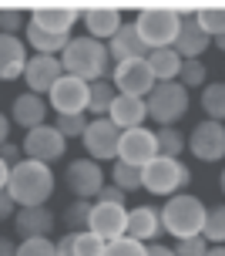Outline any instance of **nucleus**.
I'll use <instances>...</instances> for the list:
<instances>
[{
  "instance_id": "obj_20",
  "label": "nucleus",
  "mask_w": 225,
  "mask_h": 256,
  "mask_svg": "<svg viewBox=\"0 0 225 256\" xmlns=\"http://www.w3.org/2000/svg\"><path fill=\"white\" fill-rule=\"evenodd\" d=\"M165 232L162 226V209L155 206H135L128 209V236L138 240V243H155Z\"/></svg>"
},
{
  "instance_id": "obj_43",
  "label": "nucleus",
  "mask_w": 225,
  "mask_h": 256,
  "mask_svg": "<svg viewBox=\"0 0 225 256\" xmlns=\"http://www.w3.org/2000/svg\"><path fill=\"white\" fill-rule=\"evenodd\" d=\"M17 216V202L10 199V192H0V222H10Z\"/></svg>"
},
{
  "instance_id": "obj_23",
  "label": "nucleus",
  "mask_w": 225,
  "mask_h": 256,
  "mask_svg": "<svg viewBox=\"0 0 225 256\" xmlns=\"http://www.w3.org/2000/svg\"><path fill=\"white\" fill-rule=\"evenodd\" d=\"M81 24L88 27V38L94 40H111L118 30H121V10H114V7H98V10H88V14H81Z\"/></svg>"
},
{
  "instance_id": "obj_26",
  "label": "nucleus",
  "mask_w": 225,
  "mask_h": 256,
  "mask_svg": "<svg viewBox=\"0 0 225 256\" xmlns=\"http://www.w3.org/2000/svg\"><path fill=\"white\" fill-rule=\"evenodd\" d=\"M30 20L50 34H71V27L81 20V14L77 10H61V7H37V10L30 14Z\"/></svg>"
},
{
  "instance_id": "obj_18",
  "label": "nucleus",
  "mask_w": 225,
  "mask_h": 256,
  "mask_svg": "<svg viewBox=\"0 0 225 256\" xmlns=\"http://www.w3.org/2000/svg\"><path fill=\"white\" fill-rule=\"evenodd\" d=\"M50 115V102L47 98H40V94H34V91H24V94H17L10 104V122H17L20 128H40L47 125L44 118Z\"/></svg>"
},
{
  "instance_id": "obj_40",
  "label": "nucleus",
  "mask_w": 225,
  "mask_h": 256,
  "mask_svg": "<svg viewBox=\"0 0 225 256\" xmlns=\"http://www.w3.org/2000/svg\"><path fill=\"white\" fill-rule=\"evenodd\" d=\"M209 240L205 236H188V240H178L172 250H175V256H205L209 253Z\"/></svg>"
},
{
  "instance_id": "obj_44",
  "label": "nucleus",
  "mask_w": 225,
  "mask_h": 256,
  "mask_svg": "<svg viewBox=\"0 0 225 256\" xmlns=\"http://www.w3.org/2000/svg\"><path fill=\"white\" fill-rule=\"evenodd\" d=\"M74 253V232H64L57 240V256H71Z\"/></svg>"
},
{
  "instance_id": "obj_41",
  "label": "nucleus",
  "mask_w": 225,
  "mask_h": 256,
  "mask_svg": "<svg viewBox=\"0 0 225 256\" xmlns=\"http://www.w3.org/2000/svg\"><path fill=\"white\" fill-rule=\"evenodd\" d=\"M0 158L13 168L17 162H24V148H20L17 142H3V145H0Z\"/></svg>"
},
{
  "instance_id": "obj_37",
  "label": "nucleus",
  "mask_w": 225,
  "mask_h": 256,
  "mask_svg": "<svg viewBox=\"0 0 225 256\" xmlns=\"http://www.w3.org/2000/svg\"><path fill=\"white\" fill-rule=\"evenodd\" d=\"M104 256H148V243H138L131 236H121V240L108 243Z\"/></svg>"
},
{
  "instance_id": "obj_16",
  "label": "nucleus",
  "mask_w": 225,
  "mask_h": 256,
  "mask_svg": "<svg viewBox=\"0 0 225 256\" xmlns=\"http://www.w3.org/2000/svg\"><path fill=\"white\" fill-rule=\"evenodd\" d=\"M212 38L202 30L199 24V10H182V30H178V40H175V51L185 58V61H199L202 54L209 51Z\"/></svg>"
},
{
  "instance_id": "obj_10",
  "label": "nucleus",
  "mask_w": 225,
  "mask_h": 256,
  "mask_svg": "<svg viewBox=\"0 0 225 256\" xmlns=\"http://www.w3.org/2000/svg\"><path fill=\"white\" fill-rule=\"evenodd\" d=\"M158 135L151 128H131V132H121V145H118V162L125 166H138L145 168L148 162L158 158Z\"/></svg>"
},
{
  "instance_id": "obj_42",
  "label": "nucleus",
  "mask_w": 225,
  "mask_h": 256,
  "mask_svg": "<svg viewBox=\"0 0 225 256\" xmlns=\"http://www.w3.org/2000/svg\"><path fill=\"white\" fill-rule=\"evenodd\" d=\"M125 196H128V192H121V189H118V186H114V182H108V186L101 189V196H98V199H94V202H111V206H125Z\"/></svg>"
},
{
  "instance_id": "obj_6",
  "label": "nucleus",
  "mask_w": 225,
  "mask_h": 256,
  "mask_svg": "<svg viewBox=\"0 0 225 256\" xmlns=\"http://www.w3.org/2000/svg\"><path fill=\"white\" fill-rule=\"evenodd\" d=\"M141 182H145V192H151V196H178L182 189H188L192 168L182 158L158 155L155 162H148V166L141 168Z\"/></svg>"
},
{
  "instance_id": "obj_39",
  "label": "nucleus",
  "mask_w": 225,
  "mask_h": 256,
  "mask_svg": "<svg viewBox=\"0 0 225 256\" xmlns=\"http://www.w3.org/2000/svg\"><path fill=\"white\" fill-rule=\"evenodd\" d=\"M199 24L215 40L219 34H225V10H199Z\"/></svg>"
},
{
  "instance_id": "obj_15",
  "label": "nucleus",
  "mask_w": 225,
  "mask_h": 256,
  "mask_svg": "<svg viewBox=\"0 0 225 256\" xmlns=\"http://www.w3.org/2000/svg\"><path fill=\"white\" fill-rule=\"evenodd\" d=\"M64 78V64L61 58H47V54H34L30 61H27V71H24V84L27 91H34V94H50L54 84Z\"/></svg>"
},
{
  "instance_id": "obj_14",
  "label": "nucleus",
  "mask_w": 225,
  "mask_h": 256,
  "mask_svg": "<svg viewBox=\"0 0 225 256\" xmlns=\"http://www.w3.org/2000/svg\"><path fill=\"white\" fill-rule=\"evenodd\" d=\"M88 230L94 236H101L104 243L121 240V236H128V209L125 206H111V202H94L91 206Z\"/></svg>"
},
{
  "instance_id": "obj_25",
  "label": "nucleus",
  "mask_w": 225,
  "mask_h": 256,
  "mask_svg": "<svg viewBox=\"0 0 225 256\" xmlns=\"http://www.w3.org/2000/svg\"><path fill=\"white\" fill-rule=\"evenodd\" d=\"M27 44L34 48L37 54H47V58H61L64 48L71 44V34H50V30H44V27H37L34 20L27 24Z\"/></svg>"
},
{
  "instance_id": "obj_19",
  "label": "nucleus",
  "mask_w": 225,
  "mask_h": 256,
  "mask_svg": "<svg viewBox=\"0 0 225 256\" xmlns=\"http://www.w3.org/2000/svg\"><path fill=\"white\" fill-rule=\"evenodd\" d=\"M54 226H57V216L50 212L47 206H27V209H17V216H13V230H17L20 240L50 236Z\"/></svg>"
},
{
  "instance_id": "obj_22",
  "label": "nucleus",
  "mask_w": 225,
  "mask_h": 256,
  "mask_svg": "<svg viewBox=\"0 0 225 256\" xmlns=\"http://www.w3.org/2000/svg\"><path fill=\"white\" fill-rule=\"evenodd\" d=\"M27 48L20 38H7L0 34V81H17L27 71Z\"/></svg>"
},
{
  "instance_id": "obj_17",
  "label": "nucleus",
  "mask_w": 225,
  "mask_h": 256,
  "mask_svg": "<svg viewBox=\"0 0 225 256\" xmlns=\"http://www.w3.org/2000/svg\"><path fill=\"white\" fill-rule=\"evenodd\" d=\"M108 54H111L114 64H121V61H148L151 48L141 40L135 20H125V24H121V30L108 40Z\"/></svg>"
},
{
  "instance_id": "obj_2",
  "label": "nucleus",
  "mask_w": 225,
  "mask_h": 256,
  "mask_svg": "<svg viewBox=\"0 0 225 256\" xmlns=\"http://www.w3.org/2000/svg\"><path fill=\"white\" fill-rule=\"evenodd\" d=\"M57 189V179H54V168L44 166V162H34V158H24L10 168V182H7V192L17 202V209H27V206H47V199Z\"/></svg>"
},
{
  "instance_id": "obj_33",
  "label": "nucleus",
  "mask_w": 225,
  "mask_h": 256,
  "mask_svg": "<svg viewBox=\"0 0 225 256\" xmlns=\"http://www.w3.org/2000/svg\"><path fill=\"white\" fill-rule=\"evenodd\" d=\"M205 81H209V64L202 61H185L182 64V74H178V84H185V88H205Z\"/></svg>"
},
{
  "instance_id": "obj_4",
  "label": "nucleus",
  "mask_w": 225,
  "mask_h": 256,
  "mask_svg": "<svg viewBox=\"0 0 225 256\" xmlns=\"http://www.w3.org/2000/svg\"><path fill=\"white\" fill-rule=\"evenodd\" d=\"M135 27L151 51L175 48L178 30H182V10H175V7H148V10H141L135 17Z\"/></svg>"
},
{
  "instance_id": "obj_30",
  "label": "nucleus",
  "mask_w": 225,
  "mask_h": 256,
  "mask_svg": "<svg viewBox=\"0 0 225 256\" xmlns=\"http://www.w3.org/2000/svg\"><path fill=\"white\" fill-rule=\"evenodd\" d=\"M202 236H205L212 246L225 243V202L209 206V216H205V230H202Z\"/></svg>"
},
{
  "instance_id": "obj_34",
  "label": "nucleus",
  "mask_w": 225,
  "mask_h": 256,
  "mask_svg": "<svg viewBox=\"0 0 225 256\" xmlns=\"http://www.w3.org/2000/svg\"><path fill=\"white\" fill-rule=\"evenodd\" d=\"M88 125H91V118H84V115H54V128L64 138H84Z\"/></svg>"
},
{
  "instance_id": "obj_32",
  "label": "nucleus",
  "mask_w": 225,
  "mask_h": 256,
  "mask_svg": "<svg viewBox=\"0 0 225 256\" xmlns=\"http://www.w3.org/2000/svg\"><path fill=\"white\" fill-rule=\"evenodd\" d=\"M155 135H158V152H162L165 158H178V155L188 148V138L178 128H158Z\"/></svg>"
},
{
  "instance_id": "obj_21",
  "label": "nucleus",
  "mask_w": 225,
  "mask_h": 256,
  "mask_svg": "<svg viewBox=\"0 0 225 256\" xmlns=\"http://www.w3.org/2000/svg\"><path fill=\"white\" fill-rule=\"evenodd\" d=\"M108 118H111L121 132L141 128L145 118H148V102H145V98H135V94H118L114 104H111V112H108Z\"/></svg>"
},
{
  "instance_id": "obj_28",
  "label": "nucleus",
  "mask_w": 225,
  "mask_h": 256,
  "mask_svg": "<svg viewBox=\"0 0 225 256\" xmlns=\"http://www.w3.org/2000/svg\"><path fill=\"white\" fill-rule=\"evenodd\" d=\"M114 98H118V88H114L111 81H94V84H91L88 115H94V118H108V112H111Z\"/></svg>"
},
{
  "instance_id": "obj_35",
  "label": "nucleus",
  "mask_w": 225,
  "mask_h": 256,
  "mask_svg": "<svg viewBox=\"0 0 225 256\" xmlns=\"http://www.w3.org/2000/svg\"><path fill=\"white\" fill-rule=\"evenodd\" d=\"M104 250H108V243L101 236H94L91 230L74 232V253L71 256H104Z\"/></svg>"
},
{
  "instance_id": "obj_31",
  "label": "nucleus",
  "mask_w": 225,
  "mask_h": 256,
  "mask_svg": "<svg viewBox=\"0 0 225 256\" xmlns=\"http://www.w3.org/2000/svg\"><path fill=\"white\" fill-rule=\"evenodd\" d=\"M91 206H94V202H88V199H74V202H67V209H64V226H67V232H84V230H88Z\"/></svg>"
},
{
  "instance_id": "obj_9",
  "label": "nucleus",
  "mask_w": 225,
  "mask_h": 256,
  "mask_svg": "<svg viewBox=\"0 0 225 256\" xmlns=\"http://www.w3.org/2000/svg\"><path fill=\"white\" fill-rule=\"evenodd\" d=\"M81 145H84L88 158H94V162H111V158H118L121 128L114 125L111 118H91V125H88V132H84Z\"/></svg>"
},
{
  "instance_id": "obj_36",
  "label": "nucleus",
  "mask_w": 225,
  "mask_h": 256,
  "mask_svg": "<svg viewBox=\"0 0 225 256\" xmlns=\"http://www.w3.org/2000/svg\"><path fill=\"white\" fill-rule=\"evenodd\" d=\"M17 256H57V243L50 236H34V240H20Z\"/></svg>"
},
{
  "instance_id": "obj_46",
  "label": "nucleus",
  "mask_w": 225,
  "mask_h": 256,
  "mask_svg": "<svg viewBox=\"0 0 225 256\" xmlns=\"http://www.w3.org/2000/svg\"><path fill=\"white\" fill-rule=\"evenodd\" d=\"M3 142H10V118L0 112V145H3Z\"/></svg>"
},
{
  "instance_id": "obj_13",
  "label": "nucleus",
  "mask_w": 225,
  "mask_h": 256,
  "mask_svg": "<svg viewBox=\"0 0 225 256\" xmlns=\"http://www.w3.org/2000/svg\"><path fill=\"white\" fill-rule=\"evenodd\" d=\"M188 148H192V155L199 162H219V158H225V125L222 122H212V118L199 122V125L192 128V135H188Z\"/></svg>"
},
{
  "instance_id": "obj_8",
  "label": "nucleus",
  "mask_w": 225,
  "mask_h": 256,
  "mask_svg": "<svg viewBox=\"0 0 225 256\" xmlns=\"http://www.w3.org/2000/svg\"><path fill=\"white\" fill-rule=\"evenodd\" d=\"M20 148H24V158H34V162H61L64 152H67V138H64L61 132L54 125H40V128H30L20 142Z\"/></svg>"
},
{
  "instance_id": "obj_5",
  "label": "nucleus",
  "mask_w": 225,
  "mask_h": 256,
  "mask_svg": "<svg viewBox=\"0 0 225 256\" xmlns=\"http://www.w3.org/2000/svg\"><path fill=\"white\" fill-rule=\"evenodd\" d=\"M145 102H148V118L155 122V125L158 128H175L178 122L185 118L192 98H188L185 84L165 81V84H155V91H151Z\"/></svg>"
},
{
  "instance_id": "obj_48",
  "label": "nucleus",
  "mask_w": 225,
  "mask_h": 256,
  "mask_svg": "<svg viewBox=\"0 0 225 256\" xmlns=\"http://www.w3.org/2000/svg\"><path fill=\"white\" fill-rule=\"evenodd\" d=\"M7 182H10V166L0 158V192H7Z\"/></svg>"
},
{
  "instance_id": "obj_47",
  "label": "nucleus",
  "mask_w": 225,
  "mask_h": 256,
  "mask_svg": "<svg viewBox=\"0 0 225 256\" xmlns=\"http://www.w3.org/2000/svg\"><path fill=\"white\" fill-rule=\"evenodd\" d=\"M148 256H175V250H172V246H162V243H151Z\"/></svg>"
},
{
  "instance_id": "obj_51",
  "label": "nucleus",
  "mask_w": 225,
  "mask_h": 256,
  "mask_svg": "<svg viewBox=\"0 0 225 256\" xmlns=\"http://www.w3.org/2000/svg\"><path fill=\"white\" fill-rule=\"evenodd\" d=\"M219 189H222V196H225V168H222V176H219Z\"/></svg>"
},
{
  "instance_id": "obj_49",
  "label": "nucleus",
  "mask_w": 225,
  "mask_h": 256,
  "mask_svg": "<svg viewBox=\"0 0 225 256\" xmlns=\"http://www.w3.org/2000/svg\"><path fill=\"white\" fill-rule=\"evenodd\" d=\"M205 256H225V243L222 246H209V253Z\"/></svg>"
},
{
  "instance_id": "obj_12",
  "label": "nucleus",
  "mask_w": 225,
  "mask_h": 256,
  "mask_svg": "<svg viewBox=\"0 0 225 256\" xmlns=\"http://www.w3.org/2000/svg\"><path fill=\"white\" fill-rule=\"evenodd\" d=\"M111 84L118 88V94H135V98H148L155 91V74H151L148 61H121L111 71Z\"/></svg>"
},
{
  "instance_id": "obj_7",
  "label": "nucleus",
  "mask_w": 225,
  "mask_h": 256,
  "mask_svg": "<svg viewBox=\"0 0 225 256\" xmlns=\"http://www.w3.org/2000/svg\"><path fill=\"white\" fill-rule=\"evenodd\" d=\"M64 182H67V189H71L74 199H88V202H94L101 196V189L108 186L101 162H94L88 155L84 158H71V166L64 168Z\"/></svg>"
},
{
  "instance_id": "obj_11",
  "label": "nucleus",
  "mask_w": 225,
  "mask_h": 256,
  "mask_svg": "<svg viewBox=\"0 0 225 256\" xmlns=\"http://www.w3.org/2000/svg\"><path fill=\"white\" fill-rule=\"evenodd\" d=\"M50 108L57 112V115H88V102H91V84L88 81H81V78H71L64 74L54 91L47 94Z\"/></svg>"
},
{
  "instance_id": "obj_1",
  "label": "nucleus",
  "mask_w": 225,
  "mask_h": 256,
  "mask_svg": "<svg viewBox=\"0 0 225 256\" xmlns=\"http://www.w3.org/2000/svg\"><path fill=\"white\" fill-rule=\"evenodd\" d=\"M61 64H64V74L71 78H81V81H108V74L114 71V61L108 54V44H101L94 38H71V44L64 48L61 54Z\"/></svg>"
},
{
  "instance_id": "obj_29",
  "label": "nucleus",
  "mask_w": 225,
  "mask_h": 256,
  "mask_svg": "<svg viewBox=\"0 0 225 256\" xmlns=\"http://www.w3.org/2000/svg\"><path fill=\"white\" fill-rule=\"evenodd\" d=\"M111 182L121 192H141L145 182H141V168L138 166H125V162H114L111 166Z\"/></svg>"
},
{
  "instance_id": "obj_3",
  "label": "nucleus",
  "mask_w": 225,
  "mask_h": 256,
  "mask_svg": "<svg viewBox=\"0 0 225 256\" xmlns=\"http://www.w3.org/2000/svg\"><path fill=\"white\" fill-rule=\"evenodd\" d=\"M205 216L209 209L199 196H188V192H178V196H168L162 206V226L165 232H172L175 240H188V236H202L205 230Z\"/></svg>"
},
{
  "instance_id": "obj_38",
  "label": "nucleus",
  "mask_w": 225,
  "mask_h": 256,
  "mask_svg": "<svg viewBox=\"0 0 225 256\" xmlns=\"http://www.w3.org/2000/svg\"><path fill=\"white\" fill-rule=\"evenodd\" d=\"M27 20L20 10H0V34H7V38H17L20 30H27Z\"/></svg>"
},
{
  "instance_id": "obj_27",
  "label": "nucleus",
  "mask_w": 225,
  "mask_h": 256,
  "mask_svg": "<svg viewBox=\"0 0 225 256\" xmlns=\"http://www.w3.org/2000/svg\"><path fill=\"white\" fill-rule=\"evenodd\" d=\"M202 112L225 125V81H209L202 88Z\"/></svg>"
},
{
  "instance_id": "obj_50",
  "label": "nucleus",
  "mask_w": 225,
  "mask_h": 256,
  "mask_svg": "<svg viewBox=\"0 0 225 256\" xmlns=\"http://www.w3.org/2000/svg\"><path fill=\"white\" fill-rule=\"evenodd\" d=\"M212 44H215V48H219V51H225V34H219V38H215Z\"/></svg>"
},
{
  "instance_id": "obj_45",
  "label": "nucleus",
  "mask_w": 225,
  "mask_h": 256,
  "mask_svg": "<svg viewBox=\"0 0 225 256\" xmlns=\"http://www.w3.org/2000/svg\"><path fill=\"white\" fill-rule=\"evenodd\" d=\"M0 256H17V243L10 236H0Z\"/></svg>"
},
{
  "instance_id": "obj_24",
  "label": "nucleus",
  "mask_w": 225,
  "mask_h": 256,
  "mask_svg": "<svg viewBox=\"0 0 225 256\" xmlns=\"http://www.w3.org/2000/svg\"><path fill=\"white\" fill-rule=\"evenodd\" d=\"M182 64H185V58H182L175 48H158V51L148 54V68H151V74H155L158 84H165V81H178Z\"/></svg>"
}]
</instances>
